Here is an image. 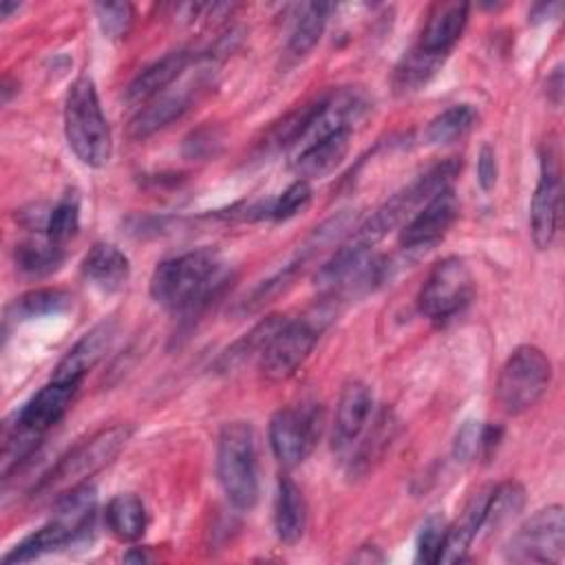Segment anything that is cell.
I'll list each match as a JSON object with an SVG mask.
<instances>
[{"label": "cell", "mask_w": 565, "mask_h": 565, "mask_svg": "<svg viewBox=\"0 0 565 565\" xmlns=\"http://www.w3.org/2000/svg\"><path fill=\"white\" fill-rule=\"evenodd\" d=\"M395 433V422L391 411H382L373 424L369 426V433L364 435V439L358 444L353 457H351V475H366L386 452V448L391 446Z\"/></svg>", "instance_id": "cell-29"}, {"label": "cell", "mask_w": 565, "mask_h": 565, "mask_svg": "<svg viewBox=\"0 0 565 565\" xmlns=\"http://www.w3.org/2000/svg\"><path fill=\"white\" fill-rule=\"evenodd\" d=\"M488 494H490V488L477 490L468 499L459 519L452 525H448L446 541H444V547H441V554H439L437 563H459V561L466 558L472 541L481 532V521H483Z\"/></svg>", "instance_id": "cell-23"}, {"label": "cell", "mask_w": 565, "mask_h": 565, "mask_svg": "<svg viewBox=\"0 0 565 565\" xmlns=\"http://www.w3.org/2000/svg\"><path fill=\"white\" fill-rule=\"evenodd\" d=\"M552 362L534 344L516 347L501 366L494 397L503 413L521 415L530 411L550 388Z\"/></svg>", "instance_id": "cell-6"}, {"label": "cell", "mask_w": 565, "mask_h": 565, "mask_svg": "<svg viewBox=\"0 0 565 565\" xmlns=\"http://www.w3.org/2000/svg\"><path fill=\"white\" fill-rule=\"evenodd\" d=\"M351 132L353 130L342 128L327 137H320L316 141L300 146L294 157V163H291L298 179L309 181V179H320V177H327L329 172H333L349 152Z\"/></svg>", "instance_id": "cell-17"}, {"label": "cell", "mask_w": 565, "mask_h": 565, "mask_svg": "<svg viewBox=\"0 0 565 565\" xmlns=\"http://www.w3.org/2000/svg\"><path fill=\"white\" fill-rule=\"evenodd\" d=\"M329 318L331 309L327 305H320L307 316L287 320L260 355V373L269 382L289 380L311 355Z\"/></svg>", "instance_id": "cell-7"}, {"label": "cell", "mask_w": 565, "mask_h": 565, "mask_svg": "<svg viewBox=\"0 0 565 565\" xmlns=\"http://www.w3.org/2000/svg\"><path fill=\"white\" fill-rule=\"evenodd\" d=\"M15 267L26 276H46L64 263V247L53 245L46 236L22 241L13 249Z\"/></svg>", "instance_id": "cell-31"}, {"label": "cell", "mask_w": 565, "mask_h": 565, "mask_svg": "<svg viewBox=\"0 0 565 565\" xmlns=\"http://www.w3.org/2000/svg\"><path fill=\"white\" fill-rule=\"evenodd\" d=\"M472 291V274L463 258L446 256L433 265L417 294L419 313L437 324H444L468 307Z\"/></svg>", "instance_id": "cell-8"}, {"label": "cell", "mask_w": 565, "mask_h": 565, "mask_svg": "<svg viewBox=\"0 0 565 565\" xmlns=\"http://www.w3.org/2000/svg\"><path fill=\"white\" fill-rule=\"evenodd\" d=\"M95 510H97L95 486L84 481L57 497L53 519L60 521L71 532L73 545H82L93 536Z\"/></svg>", "instance_id": "cell-19"}, {"label": "cell", "mask_w": 565, "mask_h": 565, "mask_svg": "<svg viewBox=\"0 0 565 565\" xmlns=\"http://www.w3.org/2000/svg\"><path fill=\"white\" fill-rule=\"evenodd\" d=\"M457 214H459V203L452 188L435 194L404 223L399 232V245L408 252L433 247L452 227Z\"/></svg>", "instance_id": "cell-12"}, {"label": "cell", "mask_w": 565, "mask_h": 565, "mask_svg": "<svg viewBox=\"0 0 565 565\" xmlns=\"http://www.w3.org/2000/svg\"><path fill=\"white\" fill-rule=\"evenodd\" d=\"M188 64H190L188 51L166 53L163 57L148 64L141 73L135 75V79L126 86V93H124L126 102L135 104V106L148 104L157 95L166 93L172 86V82H177L181 77V73L188 68Z\"/></svg>", "instance_id": "cell-18"}, {"label": "cell", "mask_w": 565, "mask_h": 565, "mask_svg": "<svg viewBox=\"0 0 565 565\" xmlns=\"http://www.w3.org/2000/svg\"><path fill=\"white\" fill-rule=\"evenodd\" d=\"M77 230H79V196L75 192H68L49 210L44 236L53 245L66 247V243L75 238Z\"/></svg>", "instance_id": "cell-34"}, {"label": "cell", "mask_w": 565, "mask_h": 565, "mask_svg": "<svg viewBox=\"0 0 565 565\" xmlns=\"http://www.w3.org/2000/svg\"><path fill=\"white\" fill-rule=\"evenodd\" d=\"M523 505H525V488L519 481L508 479V481H501L499 486H492L488 494L481 530H486L488 534L499 532L523 510Z\"/></svg>", "instance_id": "cell-26"}, {"label": "cell", "mask_w": 565, "mask_h": 565, "mask_svg": "<svg viewBox=\"0 0 565 565\" xmlns=\"http://www.w3.org/2000/svg\"><path fill=\"white\" fill-rule=\"evenodd\" d=\"M452 455L457 461H475L483 457V424L481 422H463V426L455 435Z\"/></svg>", "instance_id": "cell-38"}, {"label": "cell", "mask_w": 565, "mask_h": 565, "mask_svg": "<svg viewBox=\"0 0 565 565\" xmlns=\"http://www.w3.org/2000/svg\"><path fill=\"white\" fill-rule=\"evenodd\" d=\"M331 11H333V4H327V2H309L300 7V13L294 22V29L287 42L289 55L305 57L320 42Z\"/></svg>", "instance_id": "cell-28"}, {"label": "cell", "mask_w": 565, "mask_h": 565, "mask_svg": "<svg viewBox=\"0 0 565 565\" xmlns=\"http://www.w3.org/2000/svg\"><path fill=\"white\" fill-rule=\"evenodd\" d=\"M214 143H216V137L212 135V130H199L194 132L188 141H185V152L190 157H201L203 154V148H205V154L214 150Z\"/></svg>", "instance_id": "cell-40"}, {"label": "cell", "mask_w": 565, "mask_h": 565, "mask_svg": "<svg viewBox=\"0 0 565 565\" xmlns=\"http://www.w3.org/2000/svg\"><path fill=\"white\" fill-rule=\"evenodd\" d=\"M373 411L371 388L360 380H349L342 386L335 419H333V450L344 455L353 450V444L362 437L369 426Z\"/></svg>", "instance_id": "cell-14"}, {"label": "cell", "mask_w": 565, "mask_h": 565, "mask_svg": "<svg viewBox=\"0 0 565 565\" xmlns=\"http://www.w3.org/2000/svg\"><path fill=\"white\" fill-rule=\"evenodd\" d=\"M117 338V322L113 318L102 320L90 331H86L60 360L55 366V380H73L82 382L84 375L106 355Z\"/></svg>", "instance_id": "cell-15"}, {"label": "cell", "mask_w": 565, "mask_h": 565, "mask_svg": "<svg viewBox=\"0 0 565 565\" xmlns=\"http://www.w3.org/2000/svg\"><path fill=\"white\" fill-rule=\"evenodd\" d=\"M82 382L73 380H55L51 377L49 384H44L15 415L13 424L20 428L38 435L44 439V435L66 415L71 408Z\"/></svg>", "instance_id": "cell-13"}, {"label": "cell", "mask_w": 565, "mask_h": 565, "mask_svg": "<svg viewBox=\"0 0 565 565\" xmlns=\"http://www.w3.org/2000/svg\"><path fill=\"white\" fill-rule=\"evenodd\" d=\"M322 433V408L318 404H302L280 408L269 422V446L274 457L285 466H298L309 457Z\"/></svg>", "instance_id": "cell-10"}, {"label": "cell", "mask_w": 565, "mask_h": 565, "mask_svg": "<svg viewBox=\"0 0 565 565\" xmlns=\"http://www.w3.org/2000/svg\"><path fill=\"white\" fill-rule=\"evenodd\" d=\"M561 218V168L554 141L541 152V172L530 203V236L539 249H547L556 236Z\"/></svg>", "instance_id": "cell-11"}, {"label": "cell", "mask_w": 565, "mask_h": 565, "mask_svg": "<svg viewBox=\"0 0 565 565\" xmlns=\"http://www.w3.org/2000/svg\"><path fill=\"white\" fill-rule=\"evenodd\" d=\"M124 561H148V556L143 552H139V550H132V552H128L124 556Z\"/></svg>", "instance_id": "cell-44"}, {"label": "cell", "mask_w": 565, "mask_h": 565, "mask_svg": "<svg viewBox=\"0 0 565 565\" xmlns=\"http://www.w3.org/2000/svg\"><path fill=\"white\" fill-rule=\"evenodd\" d=\"M558 11H561V4H558V2H543V4H536V7L530 11V20H532V22L552 20V13H558Z\"/></svg>", "instance_id": "cell-42"}, {"label": "cell", "mask_w": 565, "mask_h": 565, "mask_svg": "<svg viewBox=\"0 0 565 565\" xmlns=\"http://www.w3.org/2000/svg\"><path fill=\"white\" fill-rule=\"evenodd\" d=\"M477 181L483 192H490L497 183V154L492 146H481L477 157Z\"/></svg>", "instance_id": "cell-39"}, {"label": "cell", "mask_w": 565, "mask_h": 565, "mask_svg": "<svg viewBox=\"0 0 565 565\" xmlns=\"http://www.w3.org/2000/svg\"><path fill=\"white\" fill-rule=\"evenodd\" d=\"M446 532H448V523L441 514L428 516L422 523L419 534H417V543H415L417 556L415 558L424 565L437 563L439 554H441V547H444V541H446Z\"/></svg>", "instance_id": "cell-36"}, {"label": "cell", "mask_w": 565, "mask_h": 565, "mask_svg": "<svg viewBox=\"0 0 565 565\" xmlns=\"http://www.w3.org/2000/svg\"><path fill=\"white\" fill-rule=\"evenodd\" d=\"M477 117L479 115L470 104H455L428 121L424 137L433 146L450 143V141L463 137L475 126Z\"/></svg>", "instance_id": "cell-33"}, {"label": "cell", "mask_w": 565, "mask_h": 565, "mask_svg": "<svg viewBox=\"0 0 565 565\" xmlns=\"http://www.w3.org/2000/svg\"><path fill=\"white\" fill-rule=\"evenodd\" d=\"M446 57H437V55H428L419 49H411L397 64L395 75H393V86L397 93L408 95L419 90L422 86H426L430 82V77L441 68Z\"/></svg>", "instance_id": "cell-32"}, {"label": "cell", "mask_w": 565, "mask_h": 565, "mask_svg": "<svg viewBox=\"0 0 565 565\" xmlns=\"http://www.w3.org/2000/svg\"><path fill=\"white\" fill-rule=\"evenodd\" d=\"M461 163L457 159H446L424 174H419L411 185L393 194L386 203H382L353 234L351 241L373 247L382 236H386L393 227L408 221L424 203H428L435 194L452 188L455 177L459 174Z\"/></svg>", "instance_id": "cell-4"}, {"label": "cell", "mask_w": 565, "mask_h": 565, "mask_svg": "<svg viewBox=\"0 0 565 565\" xmlns=\"http://www.w3.org/2000/svg\"><path fill=\"white\" fill-rule=\"evenodd\" d=\"M311 203V185L305 179H296L280 196L269 201L267 218L271 221H287L307 210Z\"/></svg>", "instance_id": "cell-35"}, {"label": "cell", "mask_w": 565, "mask_h": 565, "mask_svg": "<svg viewBox=\"0 0 565 565\" xmlns=\"http://www.w3.org/2000/svg\"><path fill=\"white\" fill-rule=\"evenodd\" d=\"M71 545H73L71 532L60 521L51 519L46 525H42L33 534L24 536L11 552L4 554L2 561L4 563H29L44 554H51V552H57V550L71 547Z\"/></svg>", "instance_id": "cell-27"}, {"label": "cell", "mask_w": 565, "mask_h": 565, "mask_svg": "<svg viewBox=\"0 0 565 565\" xmlns=\"http://www.w3.org/2000/svg\"><path fill=\"white\" fill-rule=\"evenodd\" d=\"M216 475L227 501L236 510H252L258 501V452L249 422H227L218 433Z\"/></svg>", "instance_id": "cell-3"}, {"label": "cell", "mask_w": 565, "mask_h": 565, "mask_svg": "<svg viewBox=\"0 0 565 565\" xmlns=\"http://www.w3.org/2000/svg\"><path fill=\"white\" fill-rule=\"evenodd\" d=\"M106 527L119 541H137L148 525V512L139 497L135 494H117L108 501L104 512Z\"/></svg>", "instance_id": "cell-25"}, {"label": "cell", "mask_w": 565, "mask_h": 565, "mask_svg": "<svg viewBox=\"0 0 565 565\" xmlns=\"http://www.w3.org/2000/svg\"><path fill=\"white\" fill-rule=\"evenodd\" d=\"M194 90L192 88H181V90H166L143 104L137 115L130 119L128 132L132 139H146L154 135L157 130L166 128L174 119H179L190 106H192Z\"/></svg>", "instance_id": "cell-20"}, {"label": "cell", "mask_w": 565, "mask_h": 565, "mask_svg": "<svg viewBox=\"0 0 565 565\" xmlns=\"http://www.w3.org/2000/svg\"><path fill=\"white\" fill-rule=\"evenodd\" d=\"M468 11H470V4L466 2L435 4L433 11L428 13V20L419 33L415 49L428 55L446 57L468 24Z\"/></svg>", "instance_id": "cell-16"}, {"label": "cell", "mask_w": 565, "mask_h": 565, "mask_svg": "<svg viewBox=\"0 0 565 565\" xmlns=\"http://www.w3.org/2000/svg\"><path fill=\"white\" fill-rule=\"evenodd\" d=\"M64 135L73 154L90 168L108 163L113 139L108 121L102 113L95 82L88 75L77 77L64 102Z\"/></svg>", "instance_id": "cell-2"}, {"label": "cell", "mask_w": 565, "mask_h": 565, "mask_svg": "<svg viewBox=\"0 0 565 565\" xmlns=\"http://www.w3.org/2000/svg\"><path fill=\"white\" fill-rule=\"evenodd\" d=\"M95 18L106 38H121L128 33L132 22V7L128 2H108L95 4Z\"/></svg>", "instance_id": "cell-37"}, {"label": "cell", "mask_w": 565, "mask_h": 565, "mask_svg": "<svg viewBox=\"0 0 565 565\" xmlns=\"http://www.w3.org/2000/svg\"><path fill=\"white\" fill-rule=\"evenodd\" d=\"M71 294L57 287H42L31 289L22 296H18L7 307V320H31L40 316H55L71 307Z\"/></svg>", "instance_id": "cell-30"}, {"label": "cell", "mask_w": 565, "mask_h": 565, "mask_svg": "<svg viewBox=\"0 0 565 565\" xmlns=\"http://www.w3.org/2000/svg\"><path fill=\"white\" fill-rule=\"evenodd\" d=\"M84 278L97 289L113 294L119 291L130 278L128 256L113 243H95L82 258Z\"/></svg>", "instance_id": "cell-21"}, {"label": "cell", "mask_w": 565, "mask_h": 565, "mask_svg": "<svg viewBox=\"0 0 565 565\" xmlns=\"http://www.w3.org/2000/svg\"><path fill=\"white\" fill-rule=\"evenodd\" d=\"M274 527L285 545H296L307 530V501L298 483L289 477L278 481L276 505H274Z\"/></svg>", "instance_id": "cell-24"}, {"label": "cell", "mask_w": 565, "mask_h": 565, "mask_svg": "<svg viewBox=\"0 0 565 565\" xmlns=\"http://www.w3.org/2000/svg\"><path fill=\"white\" fill-rule=\"evenodd\" d=\"M545 93H547V99L558 106L561 104V97H563V68L556 66L550 77H547V84H545Z\"/></svg>", "instance_id": "cell-41"}, {"label": "cell", "mask_w": 565, "mask_h": 565, "mask_svg": "<svg viewBox=\"0 0 565 565\" xmlns=\"http://www.w3.org/2000/svg\"><path fill=\"white\" fill-rule=\"evenodd\" d=\"M287 322L285 316L280 313H271L265 316L260 322H256L247 333H243L238 340H234L214 362V371L216 373H232L236 369H241L243 364H247L249 360L258 358L265 353V349L269 347V342L274 340V335L280 331V327Z\"/></svg>", "instance_id": "cell-22"}, {"label": "cell", "mask_w": 565, "mask_h": 565, "mask_svg": "<svg viewBox=\"0 0 565 565\" xmlns=\"http://www.w3.org/2000/svg\"><path fill=\"white\" fill-rule=\"evenodd\" d=\"M130 435L132 426L117 424L79 441L42 477L35 488V497H60L68 488L88 481L121 452Z\"/></svg>", "instance_id": "cell-5"}, {"label": "cell", "mask_w": 565, "mask_h": 565, "mask_svg": "<svg viewBox=\"0 0 565 565\" xmlns=\"http://www.w3.org/2000/svg\"><path fill=\"white\" fill-rule=\"evenodd\" d=\"M20 4L18 2H2V18H9L11 11H18Z\"/></svg>", "instance_id": "cell-43"}, {"label": "cell", "mask_w": 565, "mask_h": 565, "mask_svg": "<svg viewBox=\"0 0 565 565\" xmlns=\"http://www.w3.org/2000/svg\"><path fill=\"white\" fill-rule=\"evenodd\" d=\"M225 282L221 254L201 247L161 260L150 276V296L161 307L192 318L223 291Z\"/></svg>", "instance_id": "cell-1"}, {"label": "cell", "mask_w": 565, "mask_h": 565, "mask_svg": "<svg viewBox=\"0 0 565 565\" xmlns=\"http://www.w3.org/2000/svg\"><path fill=\"white\" fill-rule=\"evenodd\" d=\"M563 554L565 514L558 503L536 510L505 545V558L512 563H561Z\"/></svg>", "instance_id": "cell-9"}]
</instances>
